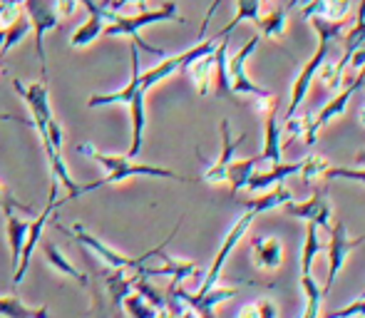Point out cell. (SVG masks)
Returning a JSON list of instances; mask_svg holds the SVG:
<instances>
[{
	"instance_id": "obj_8",
	"label": "cell",
	"mask_w": 365,
	"mask_h": 318,
	"mask_svg": "<svg viewBox=\"0 0 365 318\" xmlns=\"http://www.w3.org/2000/svg\"><path fill=\"white\" fill-rule=\"evenodd\" d=\"M331 241H328V279H326V286H321L323 291V299H326L328 294H331L333 284H336L338 274L343 271V266H346L348 256H351L353 249H358L361 244H365V234H361V237H348V229L343 222H336L331 227Z\"/></svg>"
},
{
	"instance_id": "obj_52",
	"label": "cell",
	"mask_w": 365,
	"mask_h": 318,
	"mask_svg": "<svg viewBox=\"0 0 365 318\" xmlns=\"http://www.w3.org/2000/svg\"><path fill=\"white\" fill-rule=\"evenodd\" d=\"M5 43V30H0V45Z\"/></svg>"
},
{
	"instance_id": "obj_43",
	"label": "cell",
	"mask_w": 365,
	"mask_h": 318,
	"mask_svg": "<svg viewBox=\"0 0 365 318\" xmlns=\"http://www.w3.org/2000/svg\"><path fill=\"white\" fill-rule=\"evenodd\" d=\"M256 306H259V318H279V306L271 299L256 301Z\"/></svg>"
},
{
	"instance_id": "obj_24",
	"label": "cell",
	"mask_w": 365,
	"mask_h": 318,
	"mask_svg": "<svg viewBox=\"0 0 365 318\" xmlns=\"http://www.w3.org/2000/svg\"><path fill=\"white\" fill-rule=\"evenodd\" d=\"M43 251H45V259H48V264L53 266L55 271H60L65 279H73L80 286H85V289L90 286V274H85V271H80L75 264H70V259L53 244V241H48V244L43 246Z\"/></svg>"
},
{
	"instance_id": "obj_46",
	"label": "cell",
	"mask_w": 365,
	"mask_h": 318,
	"mask_svg": "<svg viewBox=\"0 0 365 318\" xmlns=\"http://www.w3.org/2000/svg\"><path fill=\"white\" fill-rule=\"evenodd\" d=\"M365 23V0H358V10H356V25Z\"/></svg>"
},
{
	"instance_id": "obj_51",
	"label": "cell",
	"mask_w": 365,
	"mask_h": 318,
	"mask_svg": "<svg viewBox=\"0 0 365 318\" xmlns=\"http://www.w3.org/2000/svg\"><path fill=\"white\" fill-rule=\"evenodd\" d=\"M361 125L365 127V105L361 107Z\"/></svg>"
},
{
	"instance_id": "obj_37",
	"label": "cell",
	"mask_w": 365,
	"mask_h": 318,
	"mask_svg": "<svg viewBox=\"0 0 365 318\" xmlns=\"http://www.w3.org/2000/svg\"><path fill=\"white\" fill-rule=\"evenodd\" d=\"M323 179H346V182L365 184V169L363 167H328Z\"/></svg>"
},
{
	"instance_id": "obj_10",
	"label": "cell",
	"mask_w": 365,
	"mask_h": 318,
	"mask_svg": "<svg viewBox=\"0 0 365 318\" xmlns=\"http://www.w3.org/2000/svg\"><path fill=\"white\" fill-rule=\"evenodd\" d=\"M254 219H256V214L254 212H244L239 219L234 222V227L229 229V234L224 237V241H221V246H219V251H217V256H214V261H212V269L207 271V276H204V281H202V286H199L194 294H207L209 289H214V286L219 284V279H221V271H224V266H226V261H229V256H231V251L239 246V241L246 237V232L251 229V224H254Z\"/></svg>"
},
{
	"instance_id": "obj_25",
	"label": "cell",
	"mask_w": 365,
	"mask_h": 318,
	"mask_svg": "<svg viewBox=\"0 0 365 318\" xmlns=\"http://www.w3.org/2000/svg\"><path fill=\"white\" fill-rule=\"evenodd\" d=\"M187 73H189V78H192L194 87H197V95L207 97L214 85V53L194 60V63L187 68Z\"/></svg>"
},
{
	"instance_id": "obj_16",
	"label": "cell",
	"mask_w": 365,
	"mask_h": 318,
	"mask_svg": "<svg viewBox=\"0 0 365 318\" xmlns=\"http://www.w3.org/2000/svg\"><path fill=\"white\" fill-rule=\"evenodd\" d=\"M298 169H301V162H279V164H271V169H266V172H251L249 182H246V189H249L251 194H261V192H269V189H274L276 184H284L286 179L293 177V174H298Z\"/></svg>"
},
{
	"instance_id": "obj_18",
	"label": "cell",
	"mask_w": 365,
	"mask_h": 318,
	"mask_svg": "<svg viewBox=\"0 0 365 318\" xmlns=\"http://www.w3.org/2000/svg\"><path fill=\"white\" fill-rule=\"evenodd\" d=\"M162 266L152 269V266H140L135 271L137 276L142 279H149V276H172V284H182L184 279H192V276H199V266L194 261H179V259H172L162 251Z\"/></svg>"
},
{
	"instance_id": "obj_14",
	"label": "cell",
	"mask_w": 365,
	"mask_h": 318,
	"mask_svg": "<svg viewBox=\"0 0 365 318\" xmlns=\"http://www.w3.org/2000/svg\"><path fill=\"white\" fill-rule=\"evenodd\" d=\"M221 155L214 164H209L207 172H204V182L209 184H224L226 182V174H229V164L234 162V152L244 145L246 135L241 137H231V127H229V120H221Z\"/></svg>"
},
{
	"instance_id": "obj_30",
	"label": "cell",
	"mask_w": 365,
	"mask_h": 318,
	"mask_svg": "<svg viewBox=\"0 0 365 318\" xmlns=\"http://www.w3.org/2000/svg\"><path fill=\"white\" fill-rule=\"evenodd\" d=\"M261 157H249V159H239V162L229 164V174H226V182L231 184V194H239L241 189H246V182H249L251 172L259 167Z\"/></svg>"
},
{
	"instance_id": "obj_54",
	"label": "cell",
	"mask_w": 365,
	"mask_h": 318,
	"mask_svg": "<svg viewBox=\"0 0 365 318\" xmlns=\"http://www.w3.org/2000/svg\"><path fill=\"white\" fill-rule=\"evenodd\" d=\"M358 299H365V289L361 291V296H358Z\"/></svg>"
},
{
	"instance_id": "obj_4",
	"label": "cell",
	"mask_w": 365,
	"mask_h": 318,
	"mask_svg": "<svg viewBox=\"0 0 365 318\" xmlns=\"http://www.w3.org/2000/svg\"><path fill=\"white\" fill-rule=\"evenodd\" d=\"M221 38H214V40H202L199 45H194L192 50H187V53H179V55H172V58H164L159 65H154L152 70H147V73H140V85L142 90H152L154 85H159L162 80H169L172 75L182 73V70H187L189 65L194 63V60L204 58V55L214 53L217 50Z\"/></svg>"
},
{
	"instance_id": "obj_15",
	"label": "cell",
	"mask_w": 365,
	"mask_h": 318,
	"mask_svg": "<svg viewBox=\"0 0 365 318\" xmlns=\"http://www.w3.org/2000/svg\"><path fill=\"white\" fill-rule=\"evenodd\" d=\"M142 90L140 85V48L132 43V78H130V85L122 87L117 92H110V95H92L87 100V107H112V105H130V100L135 97V92Z\"/></svg>"
},
{
	"instance_id": "obj_22",
	"label": "cell",
	"mask_w": 365,
	"mask_h": 318,
	"mask_svg": "<svg viewBox=\"0 0 365 318\" xmlns=\"http://www.w3.org/2000/svg\"><path fill=\"white\" fill-rule=\"evenodd\" d=\"M135 281H137L135 271L112 269V274L105 279V289H107V296H110L112 309H122V301L130 294H135Z\"/></svg>"
},
{
	"instance_id": "obj_2",
	"label": "cell",
	"mask_w": 365,
	"mask_h": 318,
	"mask_svg": "<svg viewBox=\"0 0 365 318\" xmlns=\"http://www.w3.org/2000/svg\"><path fill=\"white\" fill-rule=\"evenodd\" d=\"M308 23L313 25V30H316V35H318V48H316V53H313V58L303 65V70L298 73L296 82H293L291 105H289V110H286V120L293 117V115H298V107H301L303 100H306L308 90H311V82L316 80L318 68H321L323 60H328V55H331V45L336 43V40H341L343 30H346V20L313 18V20H308Z\"/></svg>"
},
{
	"instance_id": "obj_38",
	"label": "cell",
	"mask_w": 365,
	"mask_h": 318,
	"mask_svg": "<svg viewBox=\"0 0 365 318\" xmlns=\"http://www.w3.org/2000/svg\"><path fill=\"white\" fill-rule=\"evenodd\" d=\"M0 207H3V212H13V209H18V212H23V214H33L35 212L33 207H28V204H23L20 199H15L13 194L3 187V184H0Z\"/></svg>"
},
{
	"instance_id": "obj_5",
	"label": "cell",
	"mask_w": 365,
	"mask_h": 318,
	"mask_svg": "<svg viewBox=\"0 0 365 318\" xmlns=\"http://www.w3.org/2000/svg\"><path fill=\"white\" fill-rule=\"evenodd\" d=\"M365 85V68L361 70V73L356 75L348 85H343V90L338 92L333 100H328L326 105H323V110L318 112L316 117H308V122H306V132H303V145H308V147H313L316 145V140H318V132L323 130V127L328 125L331 120H336V117H341L343 112L348 110V102H351V97L356 95L358 90Z\"/></svg>"
},
{
	"instance_id": "obj_53",
	"label": "cell",
	"mask_w": 365,
	"mask_h": 318,
	"mask_svg": "<svg viewBox=\"0 0 365 318\" xmlns=\"http://www.w3.org/2000/svg\"><path fill=\"white\" fill-rule=\"evenodd\" d=\"M264 3H266V5H271V3H274V0H261V5H264Z\"/></svg>"
},
{
	"instance_id": "obj_28",
	"label": "cell",
	"mask_w": 365,
	"mask_h": 318,
	"mask_svg": "<svg viewBox=\"0 0 365 318\" xmlns=\"http://www.w3.org/2000/svg\"><path fill=\"white\" fill-rule=\"evenodd\" d=\"M5 219H8V224H5V232H8V241H10V254H13V266H18L20 261V254H23V244H25V237H28V224L25 219L15 217L13 212H5Z\"/></svg>"
},
{
	"instance_id": "obj_49",
	"label": "cell",
	"mask_w": 365,
	"mask_h": 318,
	"mask_svg": "<svg viewBox=\"0 0 365 318\" xmlns=\"http://www.w3.org/2000/svg\"><path fill=\"white\" fill-rule=\"evenodd\" d=\"M154 318H177V316H174L169 309H162V311H157V316H154Z\"/></svg>"
},
{
	"instance_id": "obj_36",
	"label": "cell",
	"mask_w": 365,
	"mask_h": 318,
	"mask_svg": "<svg viewBox=\"0 0 365 318\" xmlns=\"http://www.w3.org/2000/svg\"><path fill=\"white\" fill-rule=\"evenodd\" d=\"M122 309L130 314V318H154L157 316V309L152 304H147L140 294H130L125 301H122Z\"/></svg>"
},
{
	"instance_id": "obj_19",
	"label": "cell",
	"mask_w": 365,
	"mask_h": 318,
	"mask_svg": "<svg viewBox=\"0 0 365 318\" xmlns=\"http://www.w3.org/2000/svg\"><path fill=\"white\" fill-rule=\"evenodd\" d=\"M251 259L261 271H276L284 264V244L276 237H259L251 241Z\"/></svg>"
},
{
	"instance_id": "obj_17",
	"label": "cell",
	"mask_w": 365,
	"mask_h": 318,
	"mask_svg": "<svg viewBox=\"0 0 365 318\" xmlns=\"http://www.w3.org/2000/svg\"><path fill=\"white\" fill-rule=\"evenodd\" d=\"M261 162L279 164L284 162V145H281V127H279V97L269 112L264 115V152H261Z\"/></svg>"
},
{
	"instance_id": "obj_55",
	"label": "cell",
	"mask_w": 365,
	"mask_h": 318,
	"mask_svg": "<svg viewBox=\"0 0 365 318\" xmlns=\"http://www.w3.org/2000/svg\"><path fill=\"white\" fill-rule=\"evenodd\" d=\"M5 73V68H3V63H0V75H3Z\"/></svg>"
},
{
	"instance_id": "obj_48",
	"label": "cell",
	"mask_w": 365,
	"mask_h": 318,
	"mask_svg": "<svg viewBox=\"0 0 365 318\" xmlns=\"http://www.w3.org/2000/svg\"><path fill=\"white\" fill-rule=\"evenodd\" d=\"M356 164H358V167H363V169H365V147L356 155Z\"/></svg>"
},
{
	"instance_id": "obj_34",
	"label": "cell",
	"mask_w": 365,
	"mask_h": 318,
	"mask_svg": "<svg viewBox=\"0 0 365 318\" xmlns=\"http://www.w3.org/2000/svg\"><path fill=\"white\" fill-rule=\"evenodd\" d=\"M321 239H318V227L313 222H306V239H303L301 249V274H311V266L316 254L321 251Z\"/></svg>"
},
{
	"instance_id": "obj_20",
	"label": "cell",
	"mask_w": 365,
	"mask_h": 318,
	"mask_svg": "<svg viewBox=\"0 0 365 318\" xmlns=\"http://www.w3.org/2000/svg\"><path fill=\"white\" fill-rule=\"evenodd\" d=\"M298 5L306 20H346L353 10L351 0H301Z\"/></svg>"
},
{
	"instance_id": "obj_39",
	"label": "cell",
	"mask_w": 365,
	"mask_h": 318,
	"mask_svg": "<svg viewBox=\"0 0 365 318\" xmlns=\"http://www.w3.org/2000/svg\"><path fill=\"white\" fill-rule=\"evenodd\" d=\"M306 122H308V117H298V115L289 117V120H286V125H284V130H281V137L301 140L303 132H306Z\"/></svg>"
},
{
	"instance_id": "obj_50",
	"label": "cell",
	"mask_w": 365,
	"mask_h": 318,
	"mask_svg": "<svg viewBox=\"0 0 365 318\" xmlns=\"http://www.w3.org/2000/svg\"><path fill=\"white\" fill-rule=\"evenodd\" d=\"M298 3H301V0H289V3H286V10H293V8H298Z\"/></svg>"
},
{
	"instance_id": "obj_29",
	"label": "cell",
	"mask_w": 365,
	"mask_h": 318,
	"mask_svg": "<svg viewBox=\"0 0 365 318\" xmlns=\"http://www.w3.org/2000/svg\"><path fill=\"white\" fill-rule=\"evenodd\" d=\"M289 10L286 8H271L266 15H261L259 20H256V28L261 30V33L266 35V38H284L286 35V28H289Z\"/></svg>"
},
{
	"instance_id": "obj_31",
	"label": "cell",
	"mask_w": 365,
	"mask_h": 318,
	"mask_svg": "<svg viewBox=\"0 0 365 318\" xmlns=\"http://www.w3.org/2000/svg\"><path fill=\"white\" fill-rule=\"evenodd\" d=\"M0 316L3 318H48V309H30L18 296H0Z\"/></svg>"
},
{
	"instance_id": "obj_47",
	"label": "cell",
	"mask_w": 365,
	"mask_h": 318,
	"mask_svg": "<svg viewBox=\"0 0 365 318\" xmlns=\"http://www.w3.org/2000/svg\"><path fill=\"white\" fill-rule=\"evenodd\" d=\"M177 318H199V314H197L194 309H189V306H187V309H184Z\"/></svg>"
},
{
	"instance_id": "obj_45",
	"label": "cell",
	"mask_w": 365,
	"mask_h": 318,
	"mask_svg": "<svg viewBox=\"0 0 365 318\" xmlns=\"http://www.w3.org/2000/svg\"><path fill=\"white\" fill-rule=\"evenodd\" d=\"M0 120L5 122H15V125H25V127H33L30 117H18V115H8V112H0Z\"/></svg>"
},
{
	"instance_id": "obj_35",
	"label": "cell",
	"mask_w": 365,
	"mask_h": 318,
	"mask_svg": "<svg viewBox=\"0 0 365 318\" xmlns=\"http://www.w3.org/2000/svg\"><path fill=\"white\" fill-rule=\"evenodd\" d=\"M328 167H331V164H328L326 157L311 155V157L301 159V169H298V174H301V179L306 184H316L318 179H323V174H326Z\"/></svg>"
},
{
	"instance_id": "obj_23",
	"label": "cell",
	"mask_w": 365,
	"mask_h": 318,
	"mask_svg": "<svg viewBox=\"0 0 365 318\" xmlns=\"http://www.w3.org/2000/svg\"><path fill=\"white\" fill-rule=\"evenodd\" d=\"M293 194L291 189L286 187V184H276L274 189H269V192H264L261 197H254V199H244V207L246 212H254L256 217L264 212H271V209H279L284 207L286 202H291Z\"/></svg>"
},
{
	"instance_id": "obj_9",
	"label": "cell",
	"mask_w": 365,
	"mask_h": 318,
	"mask_svg": "<svg viewBox=\"0 0 365 318\" xmlns=\"http://www.w3.org/2000/svg\"><path fill=\"white\" fill-rule=\"evenodd\" d=\"M259 35H254V38L249 40V43H244L239 50H236L234 55H231L229 60H226V68H229V82H231V92L234 95H244V97H269L274 95L271 90H266V87L256 85L254 80L246 75V63H249V58L256 53V48H259Z\"/></svg>"
},
{
	"instance_id": "obj_40",
	"label": "cell",
	"mask_w": 365,
	"mask_h": 318,
	"mask_svg": "<svg viewBox=\"0 0 365 318\" xmlns=\"http://www.w3.org/2000/svg\"><path fill=\"white\" fill-rule=\"evenodd\" d=\"M328 318H365V299H358L353 304L343 306V309L331 311Z\"/></svg>"
},
{
	"instance_id": "obj_21",
	"label": "cell",
	"mask_w": 365,
	"mask_h": 318,
	"mask_svg": "<svg viewBox=\"0 0 365 318\" xmlns=\"http://www.w3.org/2000/svg\"><path fill=\"white\" fill-rule=\"evenodd\" d=\"M147 90H137L135 97L130 100V122H132V145L127 157H140L142 152V137H145V125H147Z\"/></svg>"
},
{
	"instance_id": "obj_3",
	"label": "cell",
	"mask_w": 365,
	"mask_h": 318,
	"mask_svg": "<svg viewBox=\"0 0 365 318\" xmlns=\"http://www.w3.org/2000/svg\"><path fill=\"white\" fill-rule=\"evenodd\" d=\"M182 224V222H179ZM179 224L172 229V234H169L167 239L162 241V246H154V249H149L147 254H142V256H125V254H120V251H115L112 246H107L105 241H100L97 237H92L87 229H82V224H73V229H65L63 224H58V229L60 232H65V234H70L77 244H82L85 249H90L95 256H100L102 261H105L107 266H112V269H127V271H137L140 266H145L149 259H154V256H159L164 249H167V244L174 239V234H177V229H179Z\"/></svg>"
},
{
	"instance_id": "obj_7",
	"label": "cell",
	"mask_w": 365,
	"mask_h": 318,
	"mask_svg": "<svg viewBox=\"0 0 365 318\" xmlns=\"http://www.w3.org/2000/svg\"><path fill=\"white\" fill-rule=\"evenodd\" d=\"M60 204H65V199H60V184H58V182H53V187H50V199H48V204H45L43 214H38V217H35L33 222L28 224V237H25L23 254H20V261H18V266H15L13 286H20L23 276L28 274L30 259H33L35 249H38L40 239H43V232H45V227H48V219L53 217V212L60 207Z\"/></svg>"
},
{
	"instance_id": "obj_27",
	"label": "cell",
	"mask_w": 365,
	"mask_h": 318,
	"mask_svg": "<svg viewBox=\"0 0 365 318\" xmlns=\"http://www.w3.org/2000/svg\"><path fill=\"white\" fill-rule=\"evenodd\" d=\"M107 25H110L107 23V18H102V15H90V18H87L85 23H82L80 28L73 33L70 45H73V48H87V45H92L102 33H105Z\"/></svg>"
},
{
	"instance_id": "obj_12",
	"label": "cell",
	"mask_w": 365,
	"mask_h": 318,
	"mask_svg": "<svg viewBox=\"0 0 365 318\" xmlns=\"http://www.w3.org/2000/svg\"><path fill=\"white\" fill-rule=\"evenodd\" d=\"M13 90L20 95V100L28 105L30 110V122L38 130V135L45 130L50 120H53V107H50V95H48V82H33V85H23L20 80H13Z\"/></svg>"
},
{
	"instance_id": "obj_41",
	"label": "cell",
	"mask_w": 365,
	"mask_h": 318,
	"mask_svg": "<svg viewBox=\"0 0 365 318\" xmlns=\"http://www.w3.org/2000/svg\"><path fill=\"white\" fill-rule=\"evenodd\" d=\"M97 3H100L105 10H110V13H120V10L130 8V5H135L137 13H142V10H147V8H145L147 0H97Z\"/></svg>"
},
{
	"instance_id": "obj_6",
	"label": "cell",
	"mask_w": 365,
	"mask_h": 318,
	"mask_svg": "<svg viewBox=\"0 0 365 318\" xmlns=\"http://www.w3.org/2000/svg\"><path fill=\"white\" fill-rule=\"evenodd\" d=\"M164 20H174V23H184V18H179V10H177V3H164L162 8L157 10H142V13H135V15H117L110 25L105 28L107 38H135L140 35V30H145L147 25H154V23H164Z\"/></svg>"
},
{
	"instance_id": "obj_13",
	"label": "cell",
	"mask_w": 365,
	"mask_h": 318,
	"mask_svg": "<svg viewBox=\"0 0 365 318\" xmlns=\"http://www.w3.org/2000/svg\"><path fill=\"white\" fill-rule=\"evenodd\" d=\"M286 214H291V217L296 219H303V222H313L318 229H326V232H331V219H333V204L328 202L326 197H321V194H313L311 199H303V202H286L284 207Z\"/></svg>"
},
{
	"instance_id": "obj_11",
	"label": "cell",
	"mask_w": 365,
	"mask_h": 318,
	"mask_svg": "<svg viewBox=\"0 0 365 318\" xmlns=\"http://www.w3.org/2000/svg\"><path fill=\"white\" fill-rule=\"evenodd\" d=\"M23 13L28 15L30 25H33L35 35V53L43 65V80L48 75V65H45V33L55 30L60 25L58 10H55V0H23Z\"/></svg>"
},
{
	"instance_id": "obj_33",
	"label": "cell",
	"mask_w": 365,
	"mask_h": 318,
	"mask_svg": "<svg viewBox=\"0 0 365 318\" xmlns=\"http://www.w3.org/2000/svg\"><path fill=\"white\" fill-rule=\"evenodd\" d=\"M28 33H33V25H30V20H28V15H20L18 20H13V23L5 28V43L0 45V63H3V55H8L10 50L15 48V45H20L23 43V38Z\"/></svg>"
},
{
	"instance_id": "obj_32",
	"label": "cell",
	"mask_w": 365,
	"mask_h": 318,
	"mask_svg": "<svg viewBox=\"0 0 365 318\" xmlns=\"http://www.w3.org/2000/svg\"><path fill=\"white\" fill-rule=\"evenodd\" d=\"M301 291L306 296V309H303L301 318H318L321 314V304H323V291L316 284L313 274H301Z\"/></svg>"
},
{
	"instance_id": "obj_26",
	"label": "cell",
	"mask_w": 365,
	"mask_h": 318,
	"mask_svg": "<svg viewBox=\"0 0 365 318\" xmlns=\"http://www.w3.org/2000/svg\"><path fill=\"white\" fill-rule=\"evenodd\" d=\"M226 60H229V43L226 38L219 40L217 50H214V85H217L219 97H231V82H229V68H226Z\"/></svg>"
},
{
	"instance_id": "obj_42",
	"label": "cell",
	"mask_w": 365,
	"mask_h": 318,
	"mask_svg": "<svg viewBox=\"0 0 365 318\" xmlns=\"http://www.w3.org/2000/svg\"><path fill=\"white\" fill-rule=\"evenodd\" d=\"M55 10H58L60 20H68L80 10V3H77V0H55Z\"/></svg>"
},
{
	"instance_id": "obj_1",
	"label": "cell",
	"mask_w": 365,
	"mask_h": 318,
	"mask_svg": "<svg viewBox=\"0 0 365 318\" xmlns=\"http://www.w3.org/2000/svg\"><path fill=\"white\" fill-rule=\"evenodd\" d=\"M75 152L107 169V177L100 179V182L80 184V187H77V197H82V194H87V192H95V189L110 187V184L127 182V179H132V177H154V179H174V182H192L189 177L172 172V169L152 167V164H140L132 157H122V155H105V152L97 150L92 142H80V145L75 147Z\"/></svg>"
},
{
	"instance_id": "obj_44",
	"label": "cell",
	"mask_w": 365,
	"mask_h": 318,
	"mask_svg": "<svg viewBox=\"0 0 365 318\" xmlns=\"http://www.w3.org/2000/svg\"><path fill=\"white\" fill-rule=\"evenodd\" d=\"M234 318H259V306H256V301L254 304H244L239 309V314H236Z\"/></svg>"
}]
</instances>
